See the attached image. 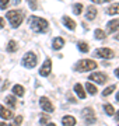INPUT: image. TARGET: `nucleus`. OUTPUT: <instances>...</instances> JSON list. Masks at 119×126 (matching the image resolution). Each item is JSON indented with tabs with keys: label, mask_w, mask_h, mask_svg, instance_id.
I'll return each mask as SVG.
<instances>
[{
	"label": "nucleus",
	"mask_w": 119,
	"mask_h": 126,
	"mask_svg": "<svg viewBox=\"0 0 119 126\" xmlns=\"http://www.w3.org/2000/svg\"><path fill=\"white\" fill-rule=\"evenodd\" d=\"M92 3H97V4H104V3H109L112 0H91Z\"/></svg>",
	"instance_id": "32"
},
{
	"label": "nucleus",
	"mask_w": 119,
	"mask_h": 126,
	"mask_svg": "<svg viewBox=\"0 0 119 126\" xmlns=\"http://www.w3.org/2000/svg\"><path fill=\"white\" fill-rule=\"evenodd\" d=\"M94 55L98 56V58H102V59H112L114 58V50L109 49V48H98L94 52Z\"/></svg>",
	"instance_id": "5"
},
{
	"label": "nucleus",
	"mask_w": 119,
	"mask_h": 126,
	"mask_svg": "<svg viewBox=\"0 0 119 126\" xmlns=\"http://www.w3.org/2000/svg\"><path fill=\"white\" fill-rule=\"evenodd\" d=\"M106 30H108V32H115L119 30V18H114V20H111L109 23L106 24Z\"/></svg>",
	"instance_id": "11"
},
{
	"label": "nucleus",
	"mask_w": 119,
	"mask_h": 126,
	"mask_svg": "<svg viewBox=\"0 0 119 126\" xmlns=\"http://www.w3.org/2000/svg\"><path fill=\"white\" fill-rule=\"evenodd\" d=\"M13 3H14V4H15V6H18L20 3H21V0H14Z\"/></svg>",
	"instance_id": "38"
},
{
	"label": "nucleus",
	"mask_w": 119,
	"mask_h": 126,
	"mask_svg": "<svg viewBox=\"0 0 119 126\" xmlns=\"http://www.w3.org/2000/svg\"><path fill=\"white\" fill-rule=\"evenodd\" d=\"M81 115H83V118L86 119V118H90V116H94V109L92 108H84L83 109V112H81Z\"/></svg>",
	"instance_id": "23"
},
{
	"label": "nucleus",
	"mask_w": 119,
	"mask_h": 126,
	"mask_svg": "<svg viewBox=\"0 0 119 126\" xmlns=\"http://www.w3.org/2000/svg\"><path fill=\"white\" fill-rule=\"evenodd\" d=\"M97 13H98L97 7H94V6H88L87 10H86V18H87L88 21H92V20H95Z\"/></svg>",
	"instance_id": "9"
},
{
	"label": "nucleus",
	"mask_w": 119,
	"mask_h": 126,
	"mask_svg": "<svg viewBox=\"0 0 119 126\" xmlns=\"http://www.w3.org/2000/svg\"><path fill=\"white\" fill-rule=\"evenodd\" d=\"M4 102L9 105L10 108H15V105H17L15 97H13V95H9V97H6V98H4Z\"/></svg>",
	"instance_id": "21"
},
{
	"label": "nucleus",
	"mask_w": 119,
	"mask_h": 126,
	"mask_svg": "<svg viewBox=\"0 0 119 126\" xmlns=\"http://www.w3.org/2000/svg\"><path fill=\"white\" fill-rule=\"evenodd\" d=\"M24 93H25V90H24L23 86H20V84H15V86L13 87V94L17 95V97H23Z\"/></svg>",
	"instance_id": "19"
},
{
	"label": "nucleus",
	"mask_w": 119,
	"mask_h": 126,
	"mask_svg": "<svg viewBox=\"0 0 119 126\" xmlns=\"http://www.w3.org/2000/svg\"><path fill=\"white\" fill-rule=\"evenodd\" d=\"M106 13L109 16H115V14H119V3H115V4H111L108 9H106Z\"/></svg>",
	"instance_id": "18"
},
{
	"label": "nucleus",
	"mask_w": 119,
	"mask_h": 126,
	"mask_svg": "<svg viewBox=\"0 0 119 126\" xmlns=\"http://www.w3.org/2000/svg\"><path fill=\"white\" fill-rule=\"evenodd\" d=\"M17 49H18V44H17V41L11 39L9 44H7V52L14 53V52H17Z\"/></svg>",
	"instance_id": "16"
},
{
	"label": "nucleus",
	"mask_w": 119,
	"mask_h": 126,
	"mask_svg": "<svg viewBox=\"0 0 119 126\" xmlns=\"http://www.w3.org/2000/svg\"><path fill=\"white\" fill-rule=\"evenodd\" d=\"M28 23H30L31 30L35 32H46L48 27H49V23L46 21L45 18H41L38 16H31L30 20H28Z\"/></svg>",
	"instance_id": "1"
},
{
	"label": "nucleus",
	"mask_w": 119,
	"mask_h": 126,
	"mask_svg": "<svg viewBox=\"0 0 119 126\" xmlns=\"http://www.w3.org/2000/svg\"><path fill=\"white\" fill-rule=\"evenodd\" d=\"M116 101H119V93L116 94Z\"/></svg>",
	"instance_id": "40"
},
{
	"label": "nucleus",
	"mask_w": 119,
	"mask_h": 126,
	"mask_svg": "<svg viewBox=\"0 0 119 126\" xmlns=\"http://www.w3.org/2000/svg\"><path fill=\"white\" fill-rule=\"evenodd\" d=\"M74 93L77 94V97H78L80 99H84V98H86V90L83 88V86L80 84V83L74 84Z\"/></svg>",
	"instance_id": "15"
},
{
	"label": "nucleus",
	"mask_w": 119,
	"mask_h": 126,
	"mask_svg": "<svg viewBox=\"0 0 119 126\" xmlns=\"http://www.w3.org/2000/svg\"><path fill=\"white\" fill-rule=\"evenodd\" d=\"M98 67V63H95L92 59H81L78 60L77 64H76V70L77 72H90V70H95Z\"/></svg>",
	"instance_id": "3"
},
{
	"label": "nucleus",
	"mask_w": 119,
	"mask_h": 126,
	"mask_svg": "<svg viewBox=\"0 0 119 126\" xmlns=\"http://www.w3.org/2000/svg\"><path fill=\"white\" fill-rule=\"evenodd\" d=\"M39 105H41V108L44 109L45 112H48V113H50V112H53V111H55L52 102H50L46 97H41V98H39Z\"/></svg>",
	"instance_id": "7"
},
{
	"label": "nucleus",
	"mask_w": 119,
	"mask_h": 126,
	"mask_svg": "<svg viewBox=\"0 0 119 126\" xmlns=\"http://www.w3.org/2000/svg\"><path fill=\"white\" fill-rule=\"evenodd\" d=\"M6 18L9 20L10 25L13 28H18L24 21V14L21 10H10L6 13Z\"/></svg>",
	"instance_id": "2"
},
{
	"label": "nucleus",
	"mask_w": 119,
	"mask_h": 126,
	"mask_svg": "<svg viewBox=\"0 0 119 126\" xmlns=\"http://www.w3.org/2000/svg\"><path fill=\"white\" fill-rule=\"evenodd\" d=\"M62 125L63 126H74L76 125V118L72 115H66L62 118Z\"/></svg>",
	"instance_id": "13"
},
{
	"label": "nucleus",
	"mask_w": 119,
	"mask_h": 126,
	"mask_svg": "<svg viewBox=\"0 0 119 126\" xmlns=\"http://www.w3.org/2000/svg\"><path fill=\"white\" fill-rule=\"evenodd\" d=\"M7 87H9V80L4 81V84H3V87H1V90H7Z\"/></svg>",
	"instance_id": "34"
},
{
	"label": "nucleus",
	"mask_w": 119,
	"mask_h": 126,
	"mask_svg": "<svg viewBox=\"0 0 119 126\" xmlns=\"http://www.w3.org/2000/svg\"><path fill=\"white\" fill-rule=\"evenodd\" d=\"M86 91H87L88 94H91V95H95L97 93H98V88H97V86H94L92 83H90V81H87V84H86Z\"/></svg>",
	"instance_id": "17"
},
{
	"label": "nucleus",
	"mask_w": 119,
	"mask_h": 126,
	"mask_svg": "<svg viewBox=\"0 0 119 126\" xmlns=\"http://www.w3.org/2000/svg\"><path fill=\"white\" fill-rule=\"evenodd\" d=\"M21 63H23L24 67L27 69H32L37 66L38 63V56L34 52H27V53L23 56V60H21Z\"/></svg>",
	"instance_id": "4"
},
{
	"label": "nucleus",
	"mask_w": 119,
	"mask_h": 126,
	"mask_svg": "<svg viewBox=\"0 0 119 126\" xmlns=\"http://www.w3.org/2000/svg\"><path fill=\"white\" fill-rule=\"evenodd\" d=\"M4 28V18L0 17V30H3Z\"/></svg>",
	"instance_id": "33"
},
{
	"label": "nucleus",
	"mask_w": 119,
	"mask_h": 126,
	"mask_svg": "<svg viewBox=\"0 0 119 126\" xmlns=\"http://www.w3.org/2000/svg\"><path fill=\"white\" fill-rule=\"evenodd\" d=\"M77 48H78V50H80L81 53H87L90 46H88L87 42H84V41H78L77 42Z\"/></svg>",
	"instance_id": "20"
},
{
	"label": "nucleus",
	"mask_w": 119,
	"mask_h": 126,
	"mask_svg": "<svg viewBox=\"0 0 119 126\" xmlns=\"http://www.w3.org/2000/svg\"><path fill=\"white\" fill-rule=\"evenodd\" d=\"M88 79H90L91 81L98 83V84H105L106 80H108V77H106L105 73H92V74H90Z\"/></svg>",
	"instance_id": "8"
},
{
	"label": "nucleus",
	"mask_w": 119,
	"mask_h": 126,
	"mask_svg": "<svg viewBox=\"0 0 119 126\" xmlns=\"http://www.w3.org/2000/svg\"><path fill=\"white\" fill-rule=\"evenodd\" d=\"M49 119L50 118L48 116V115H41V118H39V123H41V125H46V123L49 122Z\"/></svg>",
	"instance_id": "29"
},
{
	"label": "nucleus",
	"mask_w": 119,
	"mask_h": 126,
	"mask_svg": "<svg viewBox=\"0 0 119 126\" xmlns=\"http://www.w3.org/2000/svg\"><path fill=\"white\" fill-rule=\"evenodd\" d=\"M114 73H115V76L119 79V67H118V69H115V72H114Z\"/></svg>",
	"instance_id": "35"
},
{
	"label": "nucleus",
	"mask_w": 119,
	"mask_h": 126,
	"mask_svg": "<svg viewBox=\"0 0 119 126\" xmlns=\"http://www.w3.org/2000/svg\"><path fill=\"white\" fill-rule=\"evenodd\" d=\"M64 46V39L62 38V36H56V38H53V42H52V48L55 50H59L62 49Z\"/></svg>",
	"instance_id": "12"
},
{
	"label": "nucleus",
	"mask_w": 119,
	"mask_h": 126,
	"mask_svg": "<svg viewBox=\"0 0 119 126\" xmlns=\"http://www.w3.org/2000/svg\"><path fill=\"white\" fill-rule=\"evenodd\" d=\"M14 115H13V111L10 108H6L3 105H0V118L1 119H11Z\"/></svg>",
	"instance_id": "10"
},
{
	"label": "nucleus",
	"mask_w": 119,
	"mask_h": 126,
	"mask_svg": "<svg viewBox=\"0 0 119 126\" xmlns=\"http://www.w3.org/2000/svg\"><path fill=\"white\" fill-rule=\"evenodd\" d=\"M63 24L69 28L70 31H74V30H76V21H74L73 18L67 17V16H64L63 17Z\"/></svg>",
	"instance_id": "14"
},
{
	"label": "nucleus",
	"mask_w": 119,
	"mask_h": 126,
	"mask_svg": "<svg viewBox=\"0 0 119 126\" xmlns=\"http://www.w3.org/2000/svg\"><path fill=\"white\" fill-rule=\"evenodd\" d=\"M104 112H105L108 116H112V115H115V108L111 104H105V105H104Z\"/></svg>",
	"instance_id": "22"
},
{
	"label": "nucleus",
	"mask_w": 119,
	"mask_h": 126,
	"mask_svg": "<svg viewBox=\"0 0 119 126\" xmlns=\"http://www.w3.org/2000/svg\"><path fill=\"white\" fill-rule=\"evenodd\" d=\"M94 36H95L97 39H100V41H102V39H105V36H106V34L102 30H95V32H94Z\"/></svg>",
	"instance_id": "25"
},
{
	"label": "nucleus",
	"mask_w": 119,
	"mask_h": 126,
	"mask_svg": "<svg viewBox=\"0 0 119 126\" xmlns=\"http://www.w3.org/2000/svg\"><path fill=\"white\" fill-rule=\"evenodd\" d=\"M45 126H56V123H53V122H48Z\"/></svg>",
	"instance_id": "37"
},
{
	"label": "nucleus",
	"mask_w": 119,
	"mask_h": 126,
	"mask_svg": "<svg viewBox=\"0 0 119 126\" xmlns=\"http://www.w3.org/2000/svg\"><path fill=\"white\" fill-rule=\"evenodd\" d=\"M115 121H119V111L115 112Z\"/></svg>",
	"instance_id": "36"
},
{
	"label": "nucleus",
	"mask_w": 119,
	"mask_h": 126,
	"mask_svg": "<svg viewBox=\"0 0 119 126\" xmlns=\"http://www.w3.org/2000/svg\"><path fill=\"white\" fill-rule=\"evenodd\" d=\"M50 72H52V60L48 58L45 62H44V64L41 66V69H39V74H41L42 77H46V76L50 74Z\"/></svg>",
	"instance_id": "6"
},
{
	"label": "nucleus",
	"mask_w": 119,
	"mask_h": 126,
	"mask_svg": "<svg viewBox=\"0 0 119 126\" xmlns=\"http://www.w3.org/2000/svg\"><path fill=\"white\" fill-rule=\"evenodd\" d=\"M23 119H24V118L21 116V115H18V116L14 118V121L11 122V123H9V125L6 123V126H20L21 123H23Z\"/></svg>",
	"instance_id": "24"
},
{
	"label": "nucleus",
	"mask_w": 119,
	"mask_h": 126,
	"mask_svg": "<svg viewBox=\"0 0 119 126\" xmlns=\"http://www.w3.org/2000/svg\"><path fill=\"white\" fill-rule=\"evenodd\" d=\"M0 126H6V123L4 122H0Z\"/></svg>",
	"instance_id": "39"
},
{
	"label": "nucleus",
	"mask_w": 119,
	"mask_h": 126,
	"mask_svg": "<svg viewBox=\"0 0 119 126\" xmlns=\"http://www.w3.org/2000/svg\"><path fill=\"white\" fill-rule=\"evenodd\" d=\"M115 88H116L115 86H108V87L105 88V90L102 91V97H108L109 94H112V93L115 91Z\"/></svg>",
	"instance_id": "26"
},
{
	"label": "nucleus",
	"mask_w": 119,
	"mask_h": 126,
	"mask_svg": "<svg viewBox=\"0 0 119 126\" xmlns=\"http://www.w3.org/2000/svg\"><path fill=\"white\" fill-rule=\"evenodd\" d=\"M10 0H0V9L1 10H6L7 9V6H9Z\"/></svg>",
	"instance_id": "30"
},
{
	"label": "nucleus",
	"mask_w": 119,
	"mask_h": 126,
	"mask_svg": "<svg viewBox=\"0 0 119 126\" xmlns=\"http://www.w3.org/2000/svg\"><path fill=\"white\" fill-rule=\"evenodd\" d=\"M28 6H30V9L31 10H37L38 9V1L37 0H27Z\"/></svg>",
	"instance_id": "28"
},
{
	"label": "nucleus",
	"mask_w": 119,
	"mask_h": 126,
	"mask_svg": "<svg viewBox=\"0 0 119 126\" xmlns=\"http://www.w3.org/2000/svg\"><path fill=\"white\" fill-rule=\"evenodd\" d=\"M95 122H97L95 115H94V116H90V118H86V123H87V125H92V123H95Z\"/></svg>",
	"instance_id": "31"
},
{
	"label": "nucleus",
	"mask_w": 119,
	"mask_h": 126,
	"mask_svg": "<svg viewBox=\"0 0 119 126\" xmlns=\"http://www.w3.org/2000/svg\"><path fill=\"white\" fill-rule=\"evenodd\" d=\"M81 11H83V4L81 3H77V4H74V9H73V13L74 14H81Z\"/></svg>",
	"instance_id": "27"
}]
</instances>
